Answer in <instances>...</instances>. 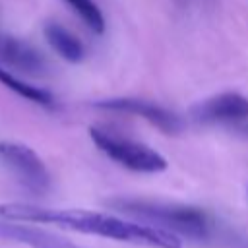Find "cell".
<instances>
[{
	"label": "cell",
	"mask_w": 248,
	"mask_h": 248,
	"mask_svg": "<svg viewBox=\"0 0 248 248\" xmlns=\"http://www.w3.org/2000/svg\"><path fill=\"white\" fill-rule=\"evenodd\" d=\"M0 217L10 221H23V223L56 225L76 232L95 234V236L147 246V248H182L180 236L165 229H159L141 221L140 223L124 221L116 215L103 213V211L56 209V207H43L35 203L8 202V203H0Z\"/></svg>",
	"instance_id": "1"
},
{
	"label": "cell",
	"mask_w": 248,
	"mask_h": 248,
	"mask_svg": "<svg viewBox=\"0 0 248 248\" xmlns=\"http://www.w3.org/2000/svg\"><path fill=\"white\" fill-rule=\"evenodd\" d=\"M107 205L134 219H140L141 223L165 229L176 236H184L190 240H207L215 232L211 215L194 205L143 198H112L107 200Z\"/></svg>",
	"instance_id": "2"
},
{
	"label": "cell",
	"mask_w": 248,
	"mask_h": 248,
	"mask_svg": "<svg viewBox=\"0 0 248 248\" xmlns=\"http://www.w3.org/2000/svg\"><path fill=\"white\" fill-rule=\"evenodd\" d=\"M89 138L114 163L136 170V172H161L167 169V159L145 143L134 141L130 138L118 136L110 130L89 128Z\"/></svg>",
	"instance_id": "3"
},
{
	"label": "cell",
	"mask_w": 248,
	"mask_h": 248,
	"mask_svg": "<svg viewBox=\"0 0 248 248\" xmlns=\"http://www.w3.org/2000/svg\"><path fill=\"white\" fill-rule=\"evenodd\" d=\"M0 159L12 170L16 180L33 196H45L50 186V172L45 161L25 143L0 141Z\"/></svg>",
	"instance_id": "4"
},
{
	"label": "cell",
	"mask_w": 248,
	"mask_h": 248,
	"mask_svg": "<svg viewBox=\"0 0 248 248\" xmlns=\"http://www.w3.org/2000/svg\"><path fill=\"white\" fill-rule=\"evenodd\" d=\"M192 118L202 124L225 126L240 134L248 124V97L236 91L207 97L192 108Z\"/></svg>",
	"instance_id": "5"
},
{
	"label": "cell",
	"mask_w": 248,
	"mask_h": 248,
	"mask_svg": "<svg viewBox=\"0 0 248 248\" xmlns=\"http://www.w3.org/2000/svg\"><path fill=\"white\" fill-rule=\"evenodd\" d=\"M95 107L105 108V110H116V112L140 116V118L147 120L149 124H153L155 128H159L163 134H178L182 130V122L174 112L167 110L165 107H161L157 103L145 101V99H134V97L103 99V101H97Z\"/></svg>",
	"instance_id": "6"
},
{
	"label": "cell",
	"mask_w": 248,
	"mask_h": 248,
	"mask_svg": "<svg viewBox=\"0 0 248 248\" xmlns=\"http://www.w3.org/2000/svg\"><path fill=\"white\" fill-rule=\"evenodd\" d=\"M0 66L29 76H43L46 72V60L33 45L4 33H0Z\"/></svg>",
	"instance_id": "7"
},
{
	"label": "cell",
	"mask_w": 248,
	"mask_h": 248,
	"mask_svg": "<svg viewBox=\"0 0 248 248\" xmlns=\"http://www.w3.org/2000/svg\"><path fill=\"white\" fill-rule=\"evenodd\" d=\"M0 238L14 240L29 248H85L45 229L25 225L23 221H10L4 217H0Z\"/></svg>",
	"instance_id": "8"
},
{
	"label": "cell",
	"mask_w": 248,
	"mask_h": 248,
	"mask_svg": "<svg viewBox=\"0 0 248 248\" xmlns=\"http://www.w3.org/2000/svg\"><path fill=\"white\" fill-rule=\"evenodd\" d=\"M43 33H45L46 43L52 46V50H54L58 56H62L64 60L74 62V64L83 60L85 48H83L81 41H79L74 33H70L66 27H62V25L56 23V21H48V23L45 25Z\"/></svg>",
	"instance_id": "9"
},
{
	"label": "cell",
	"mask_w": 248,
	"mask_h": 248,
	"mask_svg": "<svg viewBox=\"0 0 248 248\" xmlns=\"http://www.w3.org/2000/svg\"><path fill=\"white\" fill-rule=\"evenodd\" d=\"M0 83L4 87H8L10 91H14L16 95L23 97L25 101H31V103H37L43 107H52V103H54V97L46 89H41L37 85H31V83L16 78L12 74V70H6L2 66H0Z\"/></svg>",
	"instance_id": "10"
},
{
	"label": "cell",
	"mask_w": 248,
	"mask_h": 248,
	"mask_svg": "<svg viewBox=\"0 0 248 248\" xmlns=\"http://www.w3.org/2000/svg\"><path fill=\"white\" fill-rule=\"evenodd\" d=\"M72 12L85 23L87 29H91L93 33L101 35L105 31V17L103 12L99 10V6L93 0H64Z\"/></svg>",
	"instance_id": "11"
},
{
	"label": "cell",
	"mask_w": 248,
	"mask_h": 248,
	"mask_svg": "<svg viewBox=\"0 0 248 248\" xmlns=\"http://www.w3.org/2000/svg\"><path fill=\"white\" fill-rule=\"evenodd\" d=\"M240 134H242V136H246V138H248V124H246V126H244V128H242V132H240Z\"/></svg>",
	"instance_id": "12"
}]
</instances>
